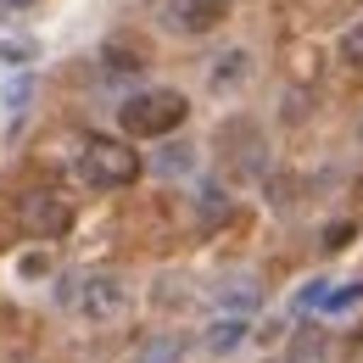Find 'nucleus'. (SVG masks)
I'll list each match as a JSON object with an SVG mask.
<instances>
[{
  "label": "nucleus",
  "mask_w": 363,
  "mask_h": 363,
  "mask_svg": "<svg viewBox=\"0 0 363 363\" xmlns=\"http://www.w3.org/2000/svg\"><path fill=\"white\" fill-rule=\"evenodd\" d=\"M184 118H190V101H184L179 90H140V95H129V101L118 106L123 135H135V140H162V135H174Z\"/></svg>",
  "instance_id": "f257e3e1"
},
{
  "label": "nucleus",
  "mask_w": 363,
  "mask_h": 363,
  "mask_svg": "<svg viewBox=\"0 0 363 363\" xmlns=\"http://www.w3.org/2000/svg\"><path fill=\"white\" fill-rule=\"evenodd\" d=\"M140 151H129L123 140H90L84 151H79V179L90 184V190H129L140 179Z\"/></svg>",
  "instance_id": "f03ea898"
},
{
  "label": "nucleus",
  "mask_w": 363,
  "mask_h": 363,
  "mask_svg": "<svg viewBox=\"0 0 363 363\" xmlns=\"http://www.w3.org/2000/svg\"><path fill=\"white\" fill-rule=\"evenodd\" d=\"M67 302L84 318H95V324H112V318L129 313V285H123V274H84L67 291Z\"/></svg>",
  "instance_id": "7ed1b4c3"
},
{
  "label": "nucleus",
  "mask_w": 363,
  "mask_h": 363,
  "mask_svg": "<svg viewBox=\"0 0 363 363\" xmlns=\"http://www.w3.org/2000/svg\"><path fill=\"white\" fill-rule=\"evenodd\" d=\"M17 224L28 229L34 240H56V235L73 229V201L56 196V190H28V196L17 201Z\"/></svg>",
  "instance_id": "20e7f679"
},
{
  "label": "nucleus",
  "mask_w": 363,
  "mask_h": 363,
  "mask_svg": "<svg viewBox=\"0 0 363 363\" xmlns=\"http://www.w3.org/2000/svg\"><path fill=\"white\" fill-rule=\"evenodd\" d=\"M218 145H224L229 168H235V179H252V174H263L269 168V145H263V135L240 118V123H224V135H218Z\"/></svg>",
  "instance_id": "39448f33"
},
{
  "label": "nucleus",
  "mask_w": 363,
  "mask_h": 363,
  "mask_svg": "<svg viewBox=\"0 0 363 363\" xmlns=\"http://www.w3.org/2000/svg\"><path fill=\"white\" fill-rule=\"evenodd\" d=\"M229 17V0H168V28L179 34H207Z\"/></svg>",
  "instance_id": "423d86ee"
},
{
  "label": "nucleus",
  "mask_w": 363,
  "mask_h": 363,
  "mask_svg": "<svg viewBox=\"0 0 363 363\" xmlns=\"http://www.w3.org/2000/svg\"><path fill=\"white\" fill-rule=\"evenodd\" d=\"M213 296H218V308H229V318H246V308L263 302V285H257V274H229Z\"/></svg>",
  "instance_id": "0eeeda50"
},
{
  "label": "nucleus",
  "mask_w": 363,
  "mask_h": 363,
  "mask_svg": "<svg viewBox=\"0 0 363 363\" xmlns=\"http://www.w3.org/2000/svg\"><path fill=\"white\" fill-rule=\"evenodd\" d=\"M190 213H196V224L201 229H218L229 218V196H224V184H201L196 196H190Z\"/></svg>",
  "instance_id": "6e6552de"
},
{
  "label": "nucleus",
  "mask_w": 363,
  "mask_h": 363,
  "mask_svg": "<svg viewBox=\"0 0 363 363\" xmlns=\"http://www.w3.org/2000/svg\"><path fill=\"white\" fill-rule=\"evenodd\" d=\"M179 358H184V335H174V330L145 335L140 352H135V363H179Z\"/></svg>",
  "instance_id": "1a4fd4ad"
},
{
  "label": "nucleus",
  "mask_w": 363,
  "mask_h": 363,
  "mask_svg": "<svg viewBox=\"0 0 363 363\" xmlns=\"http://www.w3.org/2000/svg\"><path fill=\"white\" fill-rule=\"evenodd\" d=\"M207 79H213V90H235L240 79H252V50H224Z\"/></svg>",
  "instance_id": "9d476101"
},
{
  "label": "nucleus",
  "mask_w": 363,
  "mask_h": 363,
  "mask_svg": "<svg viewBox=\"0 0 363 363\" xmlns=\"http://www.w3.org/2000/svg\"><path fill=\"white\" fill-rule=\"evenodd\" d=\"M101 62H106L112 73H140V67H145V45H135V40H106V45H101Z\"/></svg>",
  "instance_id": "9b49d317"
},
{
  "label": "nucleus",
  "mask_w": 363,
  "mask_h": 363,
  "mask_svg": "<svg viewBox=\"0 0 363 363\" xmlns=\"http://www.w3.org/2000/svg\"><path fill=\"white\" fill-rule=\"evenodd\" d=\"M246 330H252V324H246V318H218V324H213V330H207V352H213V358H224V352H235V347H240V341H246Z\"/></svg>",
  "instance_id": "f8f14e48"
},
{
  "label": "nucleus",
  "mask_w": 363,
  "mask_h": 363,
  "mask_svg": "<svg viewBox=\"0 0 363 363\" xmlns=\"http://www.w3.org/2000/svg\"><path fill=\"white\" fill-rule=\"evenodd\" d=\"M352 235H358V224H352V218L324 224V235H318V252H324V257H335V252H347V246H352Z\"/></svg>",
  "instance_id": "ddd939ff"
},
{
  "label": "nucleus",
  "mask_w": 363,
  "mask_h": 363,
  "mask_svg": "<svg viewBox=\"0 0 363 363\" xmlns=\"http://www.w3.org/2000/svg\"><path fill=\"white\" fill-rule=\"evenodd\" d=\"M341 62L363 73V17L352 23V28H347V34H341Z\"/></svg>",
  "instance_id": "4468645a"
},
{
  "label": "nucleus",
  "mask_w": 363,
  "mask_h": 363,
  "mask_svg": "<svg viewBox=\"0 0 363 363\" xmlns=\"http://www.w3.org/2000/svg\"><path fill=\"white\" fill-rule=\"evenodd\" d=\"M157 168H162V174H179V168H190V145H162Z\"/></svg>",
  "instance_id": "2eb2a0df"
},
{
  "label": "nucleus",
  "mask_w": 363,
  "mask_h": 363,
  "mask_svg": "<svg viewBox=\"0 0 363 363\" xmlns=\"http://www.w3.org/2000/svg\"><path fill=\"white\" fill-rule=\"evenodd\" d=\"M296 118H308V95H302V90H285V123H296Z\"/></svg>",
  "instance_id": "dca6fc26"
},
{
  "label": "nucleus",
  "mask_w": 363,
  "mask_h": 363,
  "mask_svg": "<svg viewBox=\"0 0 363 363\" xmlns=\"http://www.w3.org/2000/svg\"><path fill=\"white\" fill-rule=\"evenodd\" d=\"M17 274H28V279H40V274H50V263H45V257H23V263H17Z\"/></svg>",
  "instance_id": "f3484780"
},
{
  "label": "nucleus",
  "mask_w": 363,
  "mask_h": 363,
  "mask_svg": "<svg viewBox=\"0 0 363 363\" xmlns=\"http://www.w3.org/2000/svg\"><path fill=\"white\" fill-rule=\"evenodd\" d=\"M6 330H17V308H11V302H0V335H6Z\"/></svg>",
  "instance_id": "a211bd4d"
},
{
  "label": "nucleus",
  "mask_w": 363,
  "mask_h": 363,
  "mask_svg": "<svg viewBox=\"0 0 363 363\" xmlns=\"http://www.w3.org/2000/svg\"><path fill=\"white\" fill-rule=\"evenodd\" d=\"M358 140H363V123H358Z\"/></svg>",
  "instance_id": "6ab92c4d"
}]
</instances>
